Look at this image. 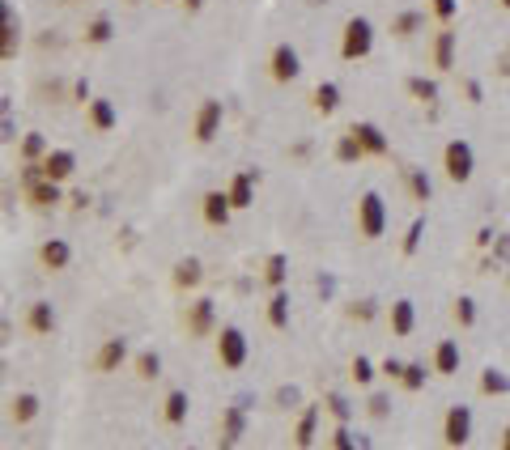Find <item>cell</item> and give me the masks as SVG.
<instances>
[{
    "instance_id": "6da1fadb",
    "label": "cell",
    "mask_w": 510,
    "mask_h": 450,
    "mask_svg": "<svg viewBox=\"0 0 510 450\" xmlns=\"http://www.w3.org/2000/svg\"><path fill=\"white\" fill-rule=\"evenodd\" d=\"M370 47H374V26L366 17H349L345 21V43H340V56L345 60H361V56H370Z\"/></svg>"
},
{
    "instance_id": "7a4b0ae2",
    "label": "cell",
    "mask_w": 510,
    "mask_h": 450,
    "mask_svg": "<svg viewBox=\"0 0 510 450\" xmlns=\"http://www.w3.org/2000/svg\"><path fill=\"white\" fill-rule=\"evenodd\" d=\"M21 183H26V195H30V204H34V208L60 204V191H56V183L43 174V166H26V170H21Z\"/></svg>"
},
{
    "instance_id": "3957f363",
    "label": "cell",
    "mask_w": 510,
    "mask_h": 450,
    "mask_svg": "<svg viewBox=\"0 0 510 450\" xmlns=\"http://www.w3.org/2000/svg\"><path fill=\"white\" fill-rule=\"evenodd\" d=\"M443 166H447V179L451 183H468L472 179V144L468 140H451L443 149Z\"/></svg>"
},
{
    "instance_id": "277c9868",
    "label": "cell",
    "mask_w": 510,
    "mask_h": 450,
    "mask_svg": "<svg viewBox=\"0 0 510 450\" xmlns=\"http://www.w3.org/2000/svg\"><path fill=\"white\" fill-rule=\"evenodd\" d=\"M383 221H387L383 200L374 191H366V195H361V204H357V230H361V238H379L383 234Z\"/></svg>"
},
{
    "instance_id": "5b68a950",
    "label": "cell",
    "mask_w": 510,
    "mask_h": 450,
    "mask_svg": "<svg viewBox=\"0 0 510 450\" xmlns=\"http://www.w3.org/2000/svg\"><path fill=\"white\" fill-rule=\"evenodd\" d=\"M468 438H472V408L455 404V408L447 412V420H443V442L459 450V446H468Z\"/></svg>"
},
{
    "instance_id": "8992f818",
    "label": "cell",
    "mask_w": 510,
    "mask_h": 450,
    "mask_svg": "<svg viewBox=\"0 0 510 450\" xmlns=\"http://www.w3.org/2000/svg\"><path fill=\"white\" fill-rule=\"evenodd\" d=\"M217 357H222L226 369H238L247 361V340H242L238 328H222V336H217Z\"/></svg>"
},
{
    "instance_id": "52a82bcc",
    "label": "cell",
    "mask_w": 510,
    "mask_h": 450,
    "mask_svg": "<svg viewBox=\"0 0 510 450\" xmlns=\"http://www.w3.org/2000/svg\"><path fill=\"white\" fill-rule=\"evenodd\" d=\"M268 68H273V81H294L298 72H302V60H298V52L289 43H281L277 52H273V64Z\"/></svg>"
},
{
    "instance_id": "ba28073f",
    "label": "cell",
    "mask_w": 510,
    "mask_h": 450,
    "mask_svg": "<svg viewBox=\"0 0 510 450\" xmlns=\"http://www.w3.org/2000/svg\"><path fill=\"white\" fill-rule=\"evenodd\" d=\"M77 170V158L68 153V149H52V153H43V174L52 183H60V179H68V174Z\"/></svg>"
},
{
    "instance_id": "9c48e42d",
    "label": "cell",
    "mask_w": 510,
    "mask_h": 450,
    "mask_svg": "<svg viewBox=\"0 0 510 450\" xmlns=\"http://www.w3.org/2000/svg\"><path fill=\"white\" fill-rule=\"evenodd\" d=\"M251 191H255V170H238L226 195H230L234 208H247V204H251Z\"/></svg>"
},
{
    "instance_id": "30bf717a",
    "label": "cell",
    "mask_w": 510,
    "mask_h": 450,
    "mask_svg": "<svg viewBox=\"0 0 510 450\" xmlns=\"http://www.w3.org/2000/svg\"><path fill=\"white\" fill-rule=\"evenodd\" d=\"M217 123H222V103H209L200 107V115H196V140L204 144V140H213V132H217Z\"/></svg>"
},
{
    "instance_id": "8fae6325",
    "label": "cell",
    "mask_w": 510,
    "mask_h": 450,
    "mask_svg": "<svg viewBox=\"0 0 510 450\" xmlns=\"http://www.w3.org/2000/svg\"><path fill=\"white\" fill-rule=\"evenodd\" d=\"M230 208H234V204H230L226 191H209V195H204V221H209V225H226Z\"/></svg>"
},
{
    "instance_id": "7c38bea8",
    "label": "cell",
    "mask_w": 510,
    "mask_h": 450,
    "mask_svg": "<svg viewBox=\"0 0 510 450\" xmlns=\"http://www.w3.org/2000/svg\"><path fill=\"white\" fill-rule=\"evenodd\" d=\"M353 136L361 140V149H366V153H379V158L387 153V136L374 128V123H353Z\"/></svg>"
},
{
    "instance_id": "4fadbf2b",
    "label": "cell",
    "mask_w": 510,
    "mask_h": 450,
    "mask_svg": "<svg viewBox=\"0 0 510 450\" xmlns=\"http://www.w3.org/2000/svg\"><path fill=\"white\" fill-rule=\"evenodd\" d=\"M39 259H43V268H52V272H60L68 259H72V251H68V242H60V238H52V242H43V251H39Z\"/></svg>"
},
{
    "instance_id": "5bb4252c",
    "label": "cell",
    "mask_w": 510,
    "mask_h": 450,
    "mask_svg": "<svg viewBox=\"0 0 510 450\" xmlns=\"http://www.w3.org/2000/svg\"><path fill=\"white\" fill-rule=\"evenodd\" d=\"M434 369L438 374H455L459 369V344L455 340H443L438 348H434Z\"/></svg>"
},
{
    "instance_id": "9a60e30c",
    "label": "cell",
    "mask_w": 510,
    "mask_h": 450,
    "mask_svg": "<svg viewBox=\"0 0 510 450\" xmlns=\"http://www.w3.org/2000/svg\"><path fill=\"white\" fill-rule=\"evenodd\" d=\"M315 425H319V408H306L302 420H298V429H294V446H298V450H306V446L315 442Z\"/></svg>"
},
{
    "instance_id": "2e32d148",
    "label": "cell",
    "mask_w": 510,
    "mask_h": 450,
    "mask_svg": "<svg viewBox=\"0 0 510 450\" xmlns=\"http://www.w3.org/2000/svg\"><path fill=\"white\" fill-rule=\"evenodd\" d=\"M124 357H128V344H124V340H107V344L98 348V361H94V365H98V369H115Z\"/></svg>"
},
{
    "instance_id": "e0dca14e",
    "label": "cell",
    "mask_w": 510,
    "mask_h": 450,
    "mask_svg": "<svg viewBox=\"0 0 510 450\" xmlns=\"http://www.w3.org/2000/svg\"><path fill=\"white\" fill-rule=\"evenodd\" d=\"M412 323H417V310H412V302H396V306H392V332H396V336H408Z\"/></svg>"
},
{
    "instance_id": "ac0fdd59",
    "label": "cell",
    "mask_w": 510,
    "mask_h": 450,
    "mask_svg": "<svg viewBox=\"0 0 510 450\" xmlns=\"http://www.w3.org/2000/svg\"><path fill=\"white\" fill-rule=\"evenodd\" d=\"M209 328H213V302H196V306H191V319H187V332L204 336Z\"/></svg>"
},
{
    "instance_id": "d6986e66",
    "label": "cell",
    "mask_w": 510,
    "mask_h": 450,
    "mask_svg": "<svg viewBox=\"0 0 510 450\" xmlns=\"http://www.w3.org/2000/svg\"><path fill=\"white\" fill-rule=\"evenodd\" d=\"M89 123H94V128H115V107L107 103V98H94V103H89Z\"/></svg>"
},
{
    "instance_id": "ffe728a7",
    "label": "cell",
    "mask_w": 510,
    "mask_h": 450,
    "mask_svg": "<svg viewBox=\"0 0 510 450\" xmlns=\"http://www.w3.org/2000/svg\"><path fill=\"white\" fill-rule=\"evenodd\" d=\"M9 416L17 420V425H26V420H34L39 416V399L34 395H17L13 404H9Z\"/></svg>"
},
{
    "instance_id": "44dd1931",
    "label": "cell",
    "mask_w": 510,
    "mask_h": 450,
    "mask_svg": "<svg viewBox=\"0 0 510 450\" xmlns=\"http://www.w3.org/2000/svg\"><path fill=\"white\" fill-rule=\"evenodd\" d=\"M187 408H191V404H187V391H170V395H166V420H170V425H183V420H187Z\"/></svg>"
},
{
    "instance_id": "7402d4cb",
    "label": "cell",
    "mask_w": 510,
    "mask_h": 450,
    "mask_svg": "<svg viewBox=\"0 0 510 450\" xmlns=\"http://www.w3.org/2000/svg\"><path fill=\"white\" fill-rule=\"evenodd\" d=\"M30 328H34L39 336H47V332L56 328V310L47 306V302H34V306H30Z\"/></svg>"
},
{
    "instance_id": "603a6c76",
    "label": "cell",
    "mask_w": 510,
    "mask_h": 450,
    "mask_svg": "<svg viewBox=\"0 0 510 450\" xmlns=\"http://www.w3.org/2000/svg\"><path fill=\"white\" fill-rule=\"evenodd\" d=\"M434 64H438V68H451L455 64V34L451 30H443L438 43H434Z\"/></svg>"
},
{
    "instance_id": "cb8c5ba5",
    "label": "cell",
    "mask_w": 510,
    "mask_h": 450,
    "mask_svg": "<svg viewBox=\"0 0 510 450\" xmlns=\"http://www.w3.org/2000/svg\"><path fill=\"white\" fill-rule=\"evenodd\" d=\"M340 107V89L332 85V81H323L319 89H315V111H323V115H332Z\"/></svg>"
},
{
    "instance_id": "d4e9b609",
    "label": "cell",
    "mask_w": 510,
    "mask_h": 450,
    "mask_svg": "<svg viewBox=\"0 0 510 450\" xmlns=\"http://www.w3.org/2000/svg\"><path fill=\"white\" fill-rule=\"evenodd\" d=\"M175 285H200V259H179L175 264Z\"/></svg>"
},
{
    "instance_id": "484cf974",
    "label": "cell",
    "mask_w": 510,
    "mask_h": 450,
    "mask_svg": "<svg viewBox=\"0 0 510 450\" xmlns=\"http://www.w3.org/2000/svg\"><path fill=\"white\" fill-rule=\"evenodd\" d=\"M480 391H485V395H506V391H510V378H506L502 369H485V374H480Z\"/></svg>"
},
{
    "instance_id": "4316f807",
    "label": "cell",
    "mask_w": 510,
    "mask_h": 450,
    "mask_svg": "<svg viewBox=\"0 0 510 450\" xmlns=\"http://www.w3.org/2000/svg\"><path fill=\"white\" fill-rule=\"evenodd\" d=\"M361 153H366V149H361V140H357L353 128H349L345 136H340V144H336V158H340V162H353V158H361Z\"/></svg>"
},
{
    "instance_id": "83f0119b",
    "label": "cell",
    "mask_w": 510,
    "mask_h": 450,
    "mask_svg": "<svg viewBox=\"0 0 510 450\" xmlns=\"http://www.w3.org/2000/svg\"><path fill=\"white\" fill-rule=\"evenodd\" d=\"M268 323H273V328H289V297L285 293H277L268 302Z\"/></svg>"
},
{
    "instance_id": "f1b7e54d",
    "label": "cell",
    "mask_w": 510,
    "mask_h": 450,
    "mask_svg": "<svg viewBox=\"0 0 510 450\" xmlns=\"http://www.w3.org/2000/svg\"><path fill=\"white\" fill-rule=\"evenodd\" d=\"M404 179H408V191H412V195H417L421 204H425L429 191H434V187H429V179H425V170H404Z\"/></svg>"
},
{
    "instance_id": "f546056e",
    "label": "cell",
    "mask_w": 510,
    "mask_h": 450,
    "mask_svg": "<svg viewBox=\"0 0 510 450\" xmlns=\"http://www.w3.org/2000/svg\"><path fill=\"white\" fill-rule=\"evenodd\" d=\"M400 387H408V391H421V387H425V365H421V361L404 365V374H400Z\"/></svg>"
},
{
    "instance_id": "4dcf8cb0",
    "label": "cell",
    "mask_w": 510,
    "mask_h": 450,
    "mask_svg": "<svg viewBox=\"0 0 510 450\" xmlns=\"http://www.w3.org/2000/svg\"><path fill=\"white\" fill-rule=\"evenodd\" d=\"M408 94L421 98V103H434V98H438V85L425 81V77H412V81H408Z\"/></svg>"
},
{
    "instance_id": "1f68e13d",
    "label": "cell",
    "mask_w": 510,
    "mask_h": 450,
    "mask_svg": "<svg viewBox=\"0 0 510 450\" xmlns=\"http://www.w3.org/2000/svg\"><path fill=\"white\" fill-rule=\"evenodd\" d=\"M238 433H242V408H230V412H226V433H222V442L234 446Z\"/></svg>"
},
{
    "instance_id": "d6a6232c",
    "label": "cell",
    "mask_w": 510,
    "mask_h": 450,
    "mask_svg": "<svg viewBox=\"0 0 510 450\" xmlns=\"http://www.w3.org/2000/svg\"><path fill=\"white\" fill-rule=\"evenodd\" d=\"M158 369H162V357L158 353H140L136 357V374H140V378H158Z\"/></svg>"
},
{
    "instance_id": "836d02e7",
    "label": "cell",
    "mask_w": 510,
    "mask_h": 450,
    "mask_svg": "<svg viewBox=\"0 0 510 450\" xmlns=\"http://www.w3.org/2000/svg\"><path fill=\"white\" fill-rule=\"evenodd\" d=\"M85 39H89V43H107V39H111V17H94L89 30H85Z\"/></svg>"
},
{
    "instance_id": "e575fe53",
    "label": "cell",
    "mask_w": 510,
    "mask_h": 450,
    "mask_svg": "<svg viewBox=\"0 0 510 450\" xmlns=\"http://www.w3.org/2000/svg\"><path fill=\"white\" fill-rule=\"evenodd\" d=\"M421 21H425V13H400L392 30H396V34L404 39V34H412V30H417V26H421Z\"/></svg>"
},
{
    "instance_id": "d590c367",
    "label": "cell",
    "mask_w": 510,
    "mask_h": 450,
    "mask_svg": "<svg viewBox=\"0 0 510 450\" xmlns=\"http://www.w3.org/2000/svg\"><path fill=\"white\" fill-rule=\"evenodd\" d=\"M349 374H353V383H361V387H366V383L374 378V365H370L366 357H353V365H349Z\"/></svg>"
},
{
    "instance_id": "8d00e7d4",
    "label": "cell",
    "mask_w": 510,
    "mask_h": 450,
    "mask_svg": "<svg viewBox=\"0 0 510 450\" xmlns=\"http://www.w3.org/2000/svg\"><path fill=\"white\" fill-rule=\"evenodd\" d=\"M455 319L464 323V328L476 323V302H472V297H459V302H455Z\"/></svg>"
},
{
    "instance_id": "74e56055",
    "label": "cell",
    "mask_w": 510,
    "mask_h": 450,
    "mask_svg": "<svg viewBox=\"0 0 510 450\" xmlns=\"http://www.w3.org/2000/svg\"><path fill=\"white\" fill-rule=\"evenodd\" d=\"M264 281H268V285H281V281H285V255H273V259H268V268H264Z\"/></svg>"
},
{
    "instance_id": "f35d334b",
    "label": "cell",
    "mask_w": 510,
    "mask_h": 450,
    "mask_svg": "<svg viewBox=\"0 0 510 450\" xmlns=\"http://www.w3.org/2000/svg\"><path fill=\"white\" fill-rule=\"evenodd\" d=\"M357 442H361V438H357ZM357 442H353V433H349V429H345V425H340V429H336V433H332V450H361V446H357Z\"/></svg>"
},
{
    "instance_id": "ab89813d",
    "label": "cell",
    "mask_w": 510,
    "mask_h": 450,
    "mask_svg": "<svg viewBox=\"0 0 510 450\" xmlns=\"http://www.w3.org/2000/svg\"><path fill=\"white\" fill-rule=\"evenodd\" d=\"M39 153H52V149H47V140L43 136H26V144H21V158H39Z\"/></svg>"
},
{
    "instance_id": "60d3db41",
    "label": "cell",
    "mask_w": 510,
    "mask_h": 450,
    "mask_svg": "<svg viewBox=\"0 0 510 450\" xmlns=\"http://www.w3.org/2000/svg\"><path fill=\"white\" fill-rule=\"evenodd\" d=\"M328 412H332V416H336L340 425H345V420L353 416V408H349V404H345V399H340V395H328Z\"/></svg>"
},
{
    "instance_id": "b9f144b4",
    "label": "cell",
    "mask_w": 510,
    "mask_h": 450,
    "mask_svg": "<svg viewBox=\"0 0 510 450\" xmlns=\"http://www.w3.org/2000/svg\"><path fill=\"white\" fill-rule=\"evenodd\" d=\"M421 230H425V221L417 217V221L408 225V238H404V255H412V251H417V242H421Z\"/></svg>"
},
{
    "instance_id": "7bdbcfd3",
    "label": "cell",
    "mask_w": 510,
    "mask_h": 450,
    "mask_svg": "<svg viewBox=\"0 0 510 450\" xmlns=\"http://www.w3.org/2000/svg\"><path fill=\"white\" fill-rule=\"evenodd\" d=\"M455 9H459L455 0H434V13H438L443 21H451V17H455Z\"/></svg>"
},
{
    "instance_id": "ee69618b",
    "label": "cell",
    "mask_w": 510,
    "mask_h": 450,
    "mask_svg": "<svg viewBox=\"0 0 510 450\" xmlns=\"http://www.w3.org/2000/svg\"><path fill=\"white\" fill-rule=\"evenodd\" d=\"M370 416H387V395H374L370 399Z\"/></svg>"
},
{
    "instance_id": "f6af8a7d",
    "label": "cell",
    "mask_w": 510,
    "mask_h": 450,
    "mask_svg": "<svg viewBox=\"0 0 510 450\" xmlns=\"http://www.w3.org/2000/svg\"><path fill=\"white\" fill-rule=\"evenodd\" d=\"M383 374H387V378H396V383H400V374H404V365H400V361H383Z\"/></svg>"
},
{
    "instance_id": "bcb514c9",
    "label": "cell",
    "mask_w": 510,
    "mask_h": 450,
    "mask_svg": "<svg viewBox=\"0 0 510 450\" xmlns=\"http://www.w3.org/2000/svg\"><path fill=\"white\" fill-rule=\"evenodd\" d=\"M349 314H353V319H370V314H374V306H370V302H357Z\"/></svg>"
},
{
    "instance_id": "7dc6e473",
    "label": "cell",
    "mask_w": 510,
    "mask_h": 450,
    "mask_svg": "<svg viewBox=\"0 0 510 450\" xmlns=\"http://www.w3.org/2000/svg\"><path fill=\"white\" fill-rule=\"evenodd\" d=\"M294 399H298V391H294V387H289V391L281 387V391H277V404H294Z\"/></svg>"
},
{
    "instance_id": "c3c4849f",
    "label": "cell",
    "mask_w": 510,
    "mask_h": 450,
    "mask_svg": "<svg viewBox=\"0 0 510 450\" xmlns=\"http://www.w3.org/2000/svg\"><path fill=\"white\" fill-rule=\"evenodd\" d=\"M493 255H502V259H510V238H502V242L493 246Z\"/></svg>"
},
{
    "instance_id": "681fc988",
    "label": "cell",
    "mask_w": 510,
    "mask_h": 450,
    "mask_svg": "<svg viewBox=\"0 0 510 450\" xmlns=\"http://www.w3.org/2000/svg\"><path fill=\"white\" fill-rule=\"evenodd\" d=\"M502 450H510V425H506V433H502Z\"/></svg>"
},
{
    "instance_id": "f907efd6",
    "label": "cell",
    "mask_w": 510,
    "mask_h": 450,
    "mask_svg": "<svg viewBox=\"0 0 510 450\" xmlns=\"http://www.w3.org/2000/svg\"><path fill=\"white\" fill-rule=\"evenodd\" d=\"M183 5H187V9H200V5H204V0H183Z\"/></svg>"
},
{
    "instance_id": "816d5d0a",
    "label": "cell",
    "mask_w": 510,
    "mask_h": 450,
    "mask_svg": "<svg viewBox=\"0 0 510 450\" xmlns=\"http://www.w3.org/2000/svg\"><path fill=\"white\" fill-rule=\"evenodd\" d=\"M310 5H323V0H310Z\"/></svg>"
},
{
    "instance_id": "f5cc1de1",
    "label": "cell",
    "mask_w": 510,
    "mask_h": 450,
    "mask_svg": "<svg viewBox=\"0 0 510 450\" xmlns=\"http://www.w3.org/2000/svg\"><path fill=\"white\" fill-rule=\"evenodd\" d=\"M502 5H506V9H510V0H502Z\"/></svg>"
}]
</instances>
